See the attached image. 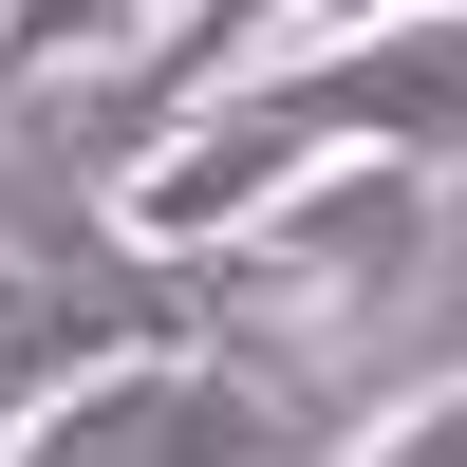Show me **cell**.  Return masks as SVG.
<instances>
[{"instance_id":"1","label":"cell","mask_w":467,"mask_h":467,"mask_svg":"<svg viewBox=\"0 0 467 467\" xmlns=\"http://www.w3.org/2000/svg\"><path fill=\"white\" fill-rule=\"evenodd\" d=\"M318 169H431V187L467 169V0H411V19H356V37H299V57L224 75L187 131H150L112 169V244L206 262Z\"/></svg>"},{"instance_id":"2","label":"cell","mask_w":467,"mask_h":467,"mask_svg":"<svg viewBox=\"0 0 467 467\" xmlns=\"http://www.w3.org/2000/svg\"><path fill=\"white\" fill-rule=\"evenodd\" d=\"M206 337H224L206 262H150V244H0V449H19L57 393H94V374H131V356H206Z\"/></svg>"},{"instance_id":"3","label":"cell","mask_w":467,"mask_h":467,"mask_svg":"<svg viewBox=\"0 0 467 467\" xmlns=\"http://www.w3.org/2000/svg\"><path fill=\"white\" fill-rule=\"evenodd\" d=\"M0 467H299V431L224 356H131V374H94V393H57Z\"/></svg>"},{"instance_id":"4","label":"cell","mask_w":467,"mask_h":467,"mask_svg":"<svg viewBox=\"0 0 467 467\" xmlns=\"http://www.w3.org/2000/svg\"><path fill=\"white\" fill-rule=\"evenodd\" d=\"M337 0H169V37H150L131 75H94V112H75V169H131L150 131H187V112L224 94V75H262V57H299Z\"/></svg>"},{"instance_id":"5","label":"cell","mask_w":467,"mask_h":467,"mask_svg":"<svg viewBox=\"0 0 467 467\" xmlns=\"http://www.w3.org/2000/svg\"><path fill=\"white\" fill-rule=\"evenodd\" d=\"M299 467H467V374H449V393H411V411H374L356 449H299Z\"/></svg>"},{"instance_id":"6","label":"cell","mask_w":467,"mask_h":467,"mask_svg":"<svg viewBox=\"0 0 467 467\" xmlns=\"http://www.w3.org/2000/svg\"><path fill=\"white\" fill-rule=\"evenodd\" d=\"M356 19H411V0H337V19H318V37H356Z\"/></svg>"}]
</instances>
